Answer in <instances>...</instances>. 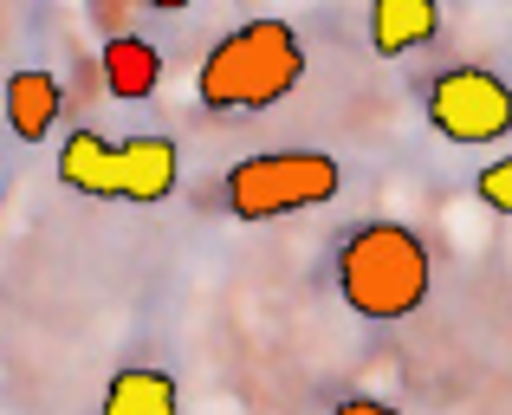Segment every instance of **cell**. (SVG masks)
<instances>
[{
    "mask_svg": "<svg viewBox=\"0 0 512 415\" xmlns=\"http://www.w3.org/2000/svg\"><path fill=\"white\" fill-rule=\"evenodd\" d=\"M338 299L344 312L389 325V318L422 312L428 286H435V260H428V240L402 221H363L338 240Z\"/></svg>",
    "mask_w": 512,
    "mask_h": 415,
    "instance_id": "1",
    "label": "cell"
},
{
    "mask_svg": "<svg viewBox=\"0 0 512 415\" xmlns=\"http://www.w3.org/2000/svg\"><path fill=\"white\" fill-rule=\"evenodd\" d=\"M305 78V39L292 20H247L227 39H214V52L195 72V98L208 111H273L279 98H292Z\"/></svg>",
    "mask_w": 512,
    "mask_h": 415,
    "instance_id": "2",
    "label": "cell"
},
{
    "mask_svg": "<svg viewBox=\"0 0 512 415\" xmlns=\"http://www.w3.org/2000/svg\"><path fill=\"white\" fill-rule=\"evenodd\" d=\"M344 169L331 150H266L221 176V202L234 221H279V214L325 208L338 195Z\"/></svg>",
    "mask_w": 512,
    "mask_h": 415,
    "instance_id": "3",
    "label": "cell"
},
{
    "mask_svg": "<svg viewBox=\"0 0 512 415\" xmlns=\"http://www.w3.org/2000/svg\"><path fill=\"white\" fill-rule=\"evenodd\" d=\"M435 137L461 143V150H487V143L512 137V85L487 65H448L422 98Z\"/></svg>",
    "mask_w": 512,
    "mask_h": 415,
    "instance_id": "4",
    "label": "cell"
},
{
    "mask_svg": "<svg viewBox=\"0 0 512 415\" xmlns=\"http://www.w3.org/2000/svg\"><path fill=\"white\" fill-rule=\"evenodd\" d=\"M59 182L78 195H98V202H117L124 195V143H111L104 130H72L59 143Z\"/></svg>",
    "mask_w": 512,
    "mask_h": 415,
    "instance_id": "5",
    "label": "cell"
},
{
    "mask_svg": "<svg viewBox=\"0 0 512 415\" xmlns=\"http://www.w3.org/2000/svg\"><path fill=\"white\" fill-rule=\"evenodd\" d=\"M117 143H124V195H117V202H137V208L169 202L175 176H182L175 143L156 137V130H137V137H117Z\"/></svg>",
    "mask_w": 512,
    "mask_h": 415,
    "instance_id": "6",
    "label": "cell"
},
{
    "mask_svg": "<svg viewBox=\"0 0 512 415\" xmlns=\"http://www.w3.org/2000/svg\"><path fill=\"white\" fill-rule=\"evenodd\" d=\"M98 72H104V85H111V98L143 104V98H156V85H163V52H156L143 33H111L104 52H98Z\"/></svg>",
    "mask_w": 512,
    "mask_h": 415,
    "instance_id": "7",
    "label": "cell"
},
{
    "mask_svg": "<svg viewBox=\"0 0 512 415\" xmlns=\"http://www.w3.org/2000/svg\"><path fill=\"white\" fill-rule=\"evenodd\" d=\"M441 33V0H370V52L402 59Z\"/></svg>",
    "mask_w": 512,
    "mask_h": 415,
    "instance_id": "8",
    "label": "cell"
},
{
    "mask_svg": "<svg viewBox=\"0 0 512 415\" xmlns=\"http://www.w3.org/2000/svg\"><path fill=\"white\" fill-rule=\"evenodd\" d=\"M59 104H65L59 78L39 72V65H26V72L7 78V124H13V137H20V143L46 137V130L59 124Z\"/></svg>",
    "mask_w": 512,
    "mask_h": 415,
    "instance_id": "9",
    "label": "cell"
},
{
    "mask_svg": "<svg viewBox=\"0 0 512 415\" xmlns=\"http://www.w3.org/2000/svg\"><path fill=\"white\" fill-rule=\"evenodd\" d=\"M182 409V396H175V377L156 364H130L117 370L111 383H104V403L98 415H175Z\"/></svg>",
    "mask_w": 512,
    "mask_h": 415,
    "instance_id": "10",
    "label": "cell"
},
{
    "mask_svg": "<svg viewBox=\"0 0 512 415\" xmlns=\"http://www.w3.org/2000/svg\"><path fill=\"white\" fill-rule=\"evenodd\" d=\"M474 195H480L493 214H506V221H512V156H500V163L480 169V176H474Z\"/></svg>",
    "mask_w": 512,
    "mask_h": 415,
    "instance_id": "11",
    "label": "cell"
},
{
    "mask_svg": "<svg viewBox=\"0 0 512 415\" xmlns=\"http://www.w3.org/2000/svg\"><path fill=\"white\" fill-rule=\"evenodd\" d=\"M331 415H402V409H389V403H376V396H344Z\"/></svg>",
    "mask_w": 512,
    "mask_h": 415,
    "instance_id": "12",
    "label": "cell"
},
{
    "mask_svg": "<svg viewBox=\"0 0 512 415\" xmlns=\"http://www.w3.org/2000/svg\"><path fill=\"white\" fill-rule=\"evenodd\" d=\"M156 13H182V7H195V0H150Z\"/></svg>",
    "mask_w": 512,
    "mask_h": 415,
    "instance_id": "13",
    "label": "cell"
}]
</instances>
